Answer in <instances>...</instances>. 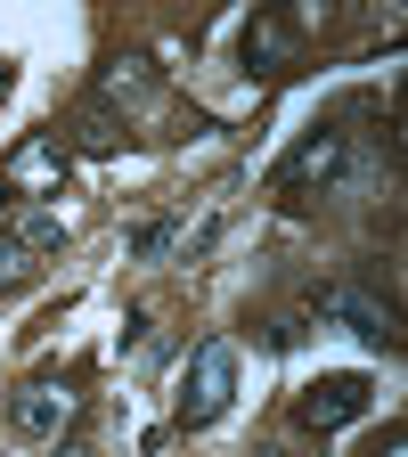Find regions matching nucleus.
I'll return each instance as SVG.
<instances>
[{
	"instance_id": "obj_3",
	"label": "nucleus",
	"mask_w": 408,
	"mask_h": 457,
	"mask_svg": "<svg viewBox=\"0 0 408 457\" xmlns=\"http://www.w3.org/2000/svg\"><path fill=\"white\" fill-rule=\"evenodd\" d=\"M368 400H376L368 376H311L303 400H295V425L303 433H343L352 417H368Z\"/></svg>"
},
{
	"instance_id": "obj_4",
	"label": "nucleus",
	"mask_w": 408,
	"mask_h": 457,
	"mask_svg": "<svg viewBox=\"0 0 408 457\" xmlns=\"http://www.w3.org/2000/svg\"><path fill=\"white\" fill-rule=\"evenodd\" d=\"M335 171H343V131H311L295 155L270 171V188H327Z\"/></svg>"
},
{
	"instance_id": "obj_9",
	"label": "nucleus",
	"mask_w": 408,
	"mask_h": 457,
	"mask_svg": "<svg viewBox=\"0 0 408 457\" xmlns=\"http://www.w3.org/2000/svg\"><path fill=\"white\" fill-rule=\"evenodd\" d=\"M246 57H286V25H254L246 33Z\"/></svg>"
},
{
	"instance_id": "obj_11",
	"label": "nucleus",
	"mask_w": 408,
	"mask_h": 457,
	"mask_svg": "<svg viewBox=\"0 0 408 457\" xmlns=\"http://www.w3.org/2000/svg\"><path fill=\"white\" fill-rule=\"evenodd\" d=\"M57 457H98V449H82V441H66V449H57Z\"/></svg>"
},
{
	"instance_id": "obj_7",
	"label": "nucleus",
	"mask_w": 408,
	"mask_h": 457,
	"mask_svg": "<svg viewBox=\"0 0 408 457\" xmlns=\"http://www.w3.org/2000/svg\"><path fill=\"white\" fill-rule=\"evenodd\" d=\"M33 253H25V237H9V228H0V295H17V286H33Z\"/></svg>"
},
{
	"instance_id": "obj_1",
	"label": "nucleus",
	"mask_w": 408,
	"mask_h": 457,
	"mask_svg": "<svg viewBox=\"0 0 408 457\" xmlns=\"http://www.w3.org/2000/svg\"><path fill=\"white\" fill-rule=\"evenodd\" d=\"M229 400H237V343L212 335L188 352V384H180V425H212Z\"/></svg>"
},
{
	"instance_id": "obj_2",
	"label": "nucleus",
	"mask_w": 408,
	"mask_h": 457,
	"mask_svg": "<svg viewBox=\"0 0 408 457\" xmlns=\"http://www.w3.org/2000/svg\"><path fill=\"white\" fill-rule=\"evenodd\" d=\"M74 417H82V392L74 384H49V376H33V384H17L9 392V425L25 433V441H66L74 433Z\"/></svg>"
},
{
	"instance_id": "obj_10",
	"label": "nucleus",
	"mask_w": 408,
	"mask_h": 457,
	"mask_svg": "<svg viewBox=\"0 0 408 457\" xmlns=\"http://www.w3.org/2000/svg\"><path fill=\"white\" fill-rule=\"evenodd\" d=\"M368 457H408V425H384V441H376Z\"/></svg>"
},
{
	"instance_id": "obj_6",
	"label": "nucleus",
	"mask_w": 408,
	"mask_h": 457,
	"mask_svg": "<svg viewBox=\"0 0 408 457\" xmlns=\"http://www.w3.org/2000/svg\"><path fill=\"white\" fill-rule=\"evenodd\" d=\"M327 311H343V319H352V335H360V343H376V352H392V343H400L392 311H376L368 295H352V286H343V295H327Z\"/></svg>"
},
{
	"instance_id": "obj_8",
	"label": "nucleus",
	"mask_w": 408,
	"mask_h": 457,
	"mask_svg": "<svg viewBox=\"0 0 408 457\" xmlns=\"http://www.w3.org/2000/svg\"><path fill=\"white\" fill-rule=\"evenodd\" d=\"M66 228H74V220H57V212H33V220H25V253H41V245H66Z\"/></svg>"
},
{
	"instance_id": "obj_5",
	"label": "nucleus",
	"mask_w": 408,
	"mask_h": 457,
	"mask_svg": "<svg viewBox=\"0 0 408 457\" xmlns=\"http://www.w3.org/2000/svg\"><path fill=\"white\" fill-rule=\"evenodd\" d=\"M9 180L17 188H57V180H66V147H57V139H25L9 155Z\"/></svg>"
}]
</instances>
